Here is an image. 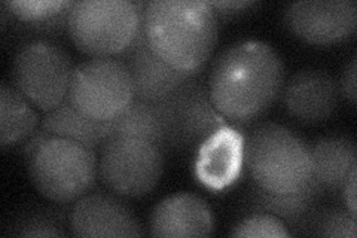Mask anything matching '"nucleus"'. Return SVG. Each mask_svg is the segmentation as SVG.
Here are the masks:
<instances>
[{
    "label": "nucleus",
    "mask_w": 357,
    "mask_h": 238,
    "mask_svg": "<svg viewBox=\"0 0 357 238\" xmlns=\"http://www.w3.org/2000/svg\"><path fill=\"white\" fill-rule=\"evenodd\" d=\"M284 76V63L273 45L245 39L218 54L207 88L223 118L248 124L270 109L282 94Z\"/></svg>",
    "instance_id": "f257e3e1"
},
{
    "label": "nucleus",
    "mask_w": 357,
    "mask_h": 238,
    "mask_svg": "<svg viewBox=\"0 0 357 238\" xmlns=\"http://www.w3.org/2000/svg\"><path fill=\"white\" fill-rule=\"evenodd\" d=\"M142 31L164 61L195 75L216 47L218 13L206 0H149L142 8Z\"/></svg>",
    "instance_id": "f03ea898"
},
{
    "label": "nucleus",
    "mask_w": 357,
    "mask_h": 238,
    "mask_svg": "<svg viewBox=\"0 0 357 238\" xmlns=\"http://www.w3.org/2000/svg\"><path fill=\"white\" fill-rule=\"evenodd\" d=\"M24 152L33 186L52 202H73L96 184L98 156L93 147L38 130L26 142Z\"/></svg>",
    "instance_id": "7ed1b4c3"
},
{
    "label": "nucleus",
    "mask_w": 357,
    "mask_h": 238,
    "mask_svg": "<svg viewBox=\"0 0 357 238\" xmlns=\"http://www.w3.org/2000/svg\"><path fill=\"white\" fill-rule=\"evenodd\" d=\"M244 165L256 188L289 194L312 182L310 144L278 122H262L244 142Z\"/></svg>",
    "instance_id": "20e7f679"
},
{
    "label": "nucleus",
    "mask_w": 357,
    "mask_h": 238,
    "mask_svg": "<svg viewBox=\"0 0 357 238\" xmlns=\"http://www.w3.org/2000/svg\"><path fill=\"white\" fill-rule=\"evenodd\" d=\"M143 3L79 0L67 10L66 27L77 50L91 57L126 54L142 31Z\"/></svg>",
    "instance_id": "39448f33"
},
{
    "label": "nucleus",
    "mask_w": 357,
    "mask_h": 238,
    "mask_svg": "<svg viewBox=\"0 0 357 238\" xmlns=\"http://www.w3.org/2000/svg\"><path fill=\"white\" fill-rule=\"evenodd\" d=\"M165 149L155 142L110 135L100 146L98 177L119 197L148 195L160 184L164 173Z\"/></svg>",
    "instance_id": "423d86ee"
},
{
    "label": "nucleus",
    "mask_w": 357,
    "mask_h": 238,
    "mask_svg": "<svg viewBox=\"0 0 357 238\" xmlns=\"http://www.w3.org/2000/svg\"><path fill=\"white\" fill-rule=\"evenodd\" d=\"M73 64L63 47L48 39H33L15 52L10 81L18 91L43 112L67 100Z\"/></svg>",
    "instance_id": "0eeeda50"
},
{
    "label": "nucleus",
    "mask_w": 357,
    "mask_h": 238,
    "mask_svg": "<svg viewBox=\"0 0 357 238\" xmlns=\"http://www.w3.org/2000/svg\"><path fill=\"white\" fill-rule=\"evenodd\" d=\"M134 97V88L124 60L93 57L75 66L67 100L86 118L114 121Z\"/></svg>",
    "instance_id": "6e6552de"
},
{
    "label": "nucleus",
    "mask_w": 357,
    "mask_h": 238,
    "mask_svg": "<svg viewBox=\"0 0 357 238\" xmlns=\"http://www.w3.org/2000/svg\"><path fill=\"white\" fill-rule=\"evenodd\" d=\"M158 105L165 128V151L199 146L227 124L211 101L208 88L192 79Z\"/></svg>",
    "instance_id": "1a4fd4ad"
},
{
    "label": "nucleus",
    "mask_w": 357,
    "mask_h": 238,
    "mask_svg": "<svg viewBox=\"0 0 357 238\" xmlns=\"http://www.w3.org/2000/svg\"><path fill=\"white\" fill-rule=\"evenodd\" d=\"M284 22L301 40L326 47L353 35L357 5L354 0H299L287 5Z\"/></svg>",
    "instance_id": "9d476101"
},
{
    "label": "nucleus",
    "mask_w": 357,
    "mask_h": 238,
    "mask_svg": "<svg viewBox=\"0 0 357 238\" xmlns=\"http://www.w3.org/2000/svg\"><path fill=\"white\" fill-rule=\"evenodd\" d=\"M75 237H142L143 228L136 214L121 198L93 192L76 200L69 213Z\"/></svg>",
    "instance_id": "9b49d317"
},
{
    "label": "nucleus",
    "mask_w": 357,
    "mask_h": 238,
    "mask_svg": "<svg viewBox=\"0 0 357 238\" xmlns=\"http://www.w3.org/2000/svg\"><path fill=\"white\" fill-rule=\"evenodd\" d=\"M244 134L225 124L198 146L194 173L211 191H223L240 179L244 167Z\"/></svg>",
    "instance_id": "f8f14e48"
},
{
    "label": "nucleus",
    "mask_w": 357,
    "mask_h": 238,
    "mask_svg": "<svg viewBox=\"0 0 357 238\" xmlns=\"http://www.w3.org/2000/svg\"><path fill=\"white\" fill-rule=\"evenodd\" d=\"M282 96L290 117L304 124H320L337 110L340 89L328 72L303 69L289 77L283 85Z\"/></svg>",
    "instance_id": "ddd939ff"
},
{
    "label": "nucleus",
    "mask_w": 357,
    "mask_h": 238,
    "mask_svg": "<svg viewBox=\"0 0 357 238\" xmlns=\"http://www.w3.org/2000/svg\"><path fill=\"white\" fill-rule=\"evenodd\" d=\"M124 55V61L131 75L134 97L140 100L160 103L194 76L174 69L158 54H155L143 31H140L136 42Z\"/></svg>",
    "instance_id": "4468645a"
},
{
    "label": "nucleus",
    "mask_w": 357,
    "mask_h": 238,
    "mask_svg": "<svg viewBox=\"0 0 357 238\" xmlns=\"http://www.w3.org/2000/svg\"><path fill=\"white\" fill-rule=\"evenodd\" d=\"M153 237H208L215 231V216L204 198L178 192L156 204L149 218Z\"/></svg>",
    "instance_id": "2eb2a0df"
},
{
    "label": "nucleus",
    "mask_w": 357,
    "mask_h": 238,
    "mask_svg": "<svg viewBox=\"0 0 357 238\" xmlns=\"http://www.w3.org/2000/svg\"><path fill=\"white\" fill-rule=\"evenodd\" d=\"M312 180L323 191H340L357 168V149L347 135H325L310 143Z\"/></svg>",
    "instance_id": "dca6fc26"
},
{
    "label": "nucleus",
    "mask_w": 357,
    "mask_h": 238,
    "mask_svg": "<svg viewBox=\"0 0 357 238\" xmlns=\"http://www.w3.org/2000/svg\"><path fill=\"white\" fill-rule=\"evenodd\" d=\"M323 194V189L312 180V182L289 194H273L264 189L255 188L253 206L259 211L271 213L278 219H282L287 228L299 230L307 225H311L316 216L317 204Z\"/></svg>",
    "instance_id": "f3484780"
},
{
    "label": "nucleus",
    "mask_w": 357,
    "mask_h": 238,
    "mask_svg": "<svg viewBox=\"0 0 357 238\" xmlns=\"http://www.w3.org/2000/svg\"><path fill=\"white\" fill-rule=\"evenodd\" d=\"M40 122L39 113L29 98L14 85H0V144L3 149L29 140Z\"/></svg>",
    "instance_id": "a211bd4d"
},
{
    "label": "nucleus",
    "mask_w": 357,
    "mask_h": 238,
    "mask_svg": "<svg viewBox=\"0 0 357 238\" xmlns=\"http://www.w3.org/2000/svg\"><path fill=\"white\" fill-rule=\"evenodd\" d=\"M39 130L48 135L79 142L93 149L102 146L106 139V122H97L86 118L73 107L69 100H66L59 107L47 112Z\"/></svg>",
    "instance_id": "6ab92c4d"
},
{
    "label": "nucleus",
    "mask_w": 357,
    "mask_h": 238,
    "mask_svg": "<svg viewBox=\"0 0 357 238\" xmlns=\"http://www.w3.org/2000/svg\"><path fill=\"white\" fill-rule=\"evenodd\" d=\"M110 135H131L161 144L165 149V128L158 103L134 98L114 121L106 122V139Z\"/></svg>",
    "instance_id": "aec40b11"
},
{
    "label": "nucleus",
    "mask_w": 357,
    "mask_h": 238,
    "mask_svg": "<svg viewBox=\"0 0 357 238\" xmlns=\"http://www.w3.org/2000/svg\"><path fill=\"white\" fill-rule=\"evenodd\" d=\"M3 5L20 21L48 29L51 22L67 20V10L72 2L67 0H8Z\"/></svg>",
    "instance_id": "412c9836"
},
{
    "label": "nucleus",
    "mask_w": 357,
    "mask_h": 238,
    "mask_svg": "<svg viewBox=\"0 0 357 238\" xmlns=\"http://www.w3.org/2000/svg\"><path fill=\"white\" fill-rule=\"evenodd\" d=\"M231 237H274V238H283L290 237L292 232L289 231L287 225L278 219L271 213L259 211L252 216L241 219L232 231L229 232Z\"/></svg>",
    "instance_id": "4be33fe9"
},
{
    "label": "nucleus",
    "mask_w": 357,
    "mask_h": 238,
    "mask_svg": "<svg viewBox=\"0 0 357 238\" xmlns=\"http://www.w3.org/2000/svg\"><path fill=\"white\" fill-rule=\"evenodd\" d=\"M314 234L321 237L356 238V214L344 209H329L316 214L311 222Z\"/></svg>",
    "instance_id": "5701e85b"
},
{
    "label": "nucleus",
    "mask_w": 357,
    "mask_h": 238,
    "mask_svg": "<svg viewBox=\"0 0 357 238\" xmlns=\"http://www.w3.org/2000/svg\"><path fill=\"white\" fill-rule=\"evenodd\" d=\"M18 237H64L66 232L50 213H33L31 216H24L17 221L14 230L10 232Z\"/></svg>",
    "instance_id": "b1692460"
},
{
    "label": "nucleus",
    "mask_w": 357,
    "mask_h": 238,
    "mask_svg": "<svg viewBox=\"0 0 357 238\" xmlns=\"http://www.w3.org/2000/svg\"><path fill=\"white\" fill-rule=\"evenodd\" d=\"M356 73H357V60L356 57L345 64L344 70L341 73V81L338 84L340 93L344 96L345 100H349L351 105H356Z\"/></svg>",
    "instance_id": "393cba45"
},
{
    "label": "nucleus",
    "mask_w": 357,
    "mask_h": 238,
    "mask_svg": "<svg viewBox=\"0 0 357 238\" xmlns=\"http://www.w3.org/2000/svg\"><path fill=\"white\" fill-rule=\"evenodd\" d=\"M356 177H357V168L351 170L347 180H345L344 185L341 186L342 192V200L345 202V207L353 214H356Z\"/></svg>",
    "instance_id": "a878e982"
},
{
    "label": "nucleus",
    "mask_w": 357,
    "mask_h": 238,
    "mask_svg": "<svg viewBox=\"0 0 357 238\" xmlns=\"http://www.w3.org/2000/svg\"><path fill=\"white\" fill-rule=\"evenodd\" d=\"M216 13H240V10L253 6L256 2L253 0H220V2H210Z\"/></svg>",
    "instance_id": "bb28decb"
}]
</instances>
